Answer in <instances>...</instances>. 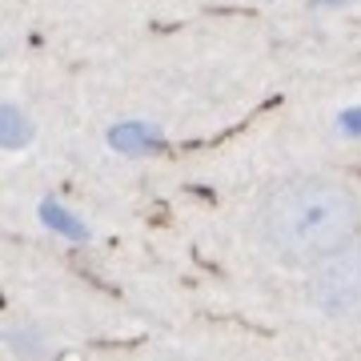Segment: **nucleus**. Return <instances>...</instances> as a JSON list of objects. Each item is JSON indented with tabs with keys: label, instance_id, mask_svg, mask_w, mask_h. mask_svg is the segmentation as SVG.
I'll use <instances>...</instances> for the list:
<instances>
[{
	"label": "nucleus",
	"instance_id": "nucleus-1",
	"mask_svg": "<svg viewBox=\"0 0 361 361\" xmlns=\"http://www.w3.org/2000/svg\"><path fill=\"white\" fill-rule=\"evenodd\" d=\"M257 233L277 261L313 269L361 237V201L334 177L277 180L257 205Z\"/></svg>",
	"mask_w": 361,
	"mask_h": 361
},
{
	"label": "nucleus",
	"instance_id": "nucleus-2",
	"mask_svg": "<svg viewBox=\"0 0 361 361\" xmlns=\"http://www.w3.org/2000/svg\"><path fill=\"white\" fill-rule=\"evenodd\" d=\"M310 301L325 317H361V241L313 265Z\"/></svg>",
	"mask_w": 361,
	"mask_h": 361
},
{
	"label": "nucleus",
	"instance_id": "nucleus-3",
	"mask_svg": "<svg viewBox=\"0 0 361 361\" xmlns=\"http://www.w3.org/2000/svg\"><path fill=\"white\" fill-rule=\"evenodd\" d=\"M4 137H8V145H25L28 137V125H25V116L16 113V104H4Z\"/></svg>",
	"mask_w": 361,
	"mask_h": 361
}]
</instances>
